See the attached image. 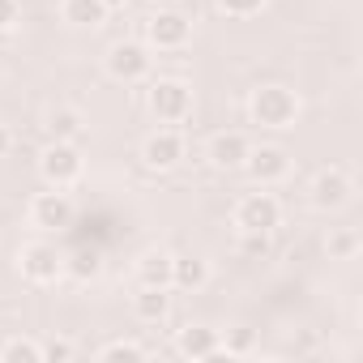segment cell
<instances>
[{
  "mask_svg": "<svg viewBox=\"0 0 363 363\" xmlns=\"http://www.w3.org/2000/svg\"><path fill=\"white\" fill-rule=\"evenodd\" d=\"M73 354H77V346L65 342V337H52V342L43 346V359H56V363H65V359H73Z\"/></svg>",
  "mask_w": 363,
  "mask_h": 363,
  "instance_id": "obj_25",
  "label": "cell"
},
{
  "mask_svg": "<svg viewBox=\"0 0 363 363\" xmlns=\"http://www.w3.org/2000/svg\"><path fill=\"white\" fill-rule=\"evenodd\" d=\"M269 252V231H240V257L261 261Z\"/></svg>",
  "mask_w": 363,
  "mask_h": 363,
  "instance_id": "obj_22",
  "label": "cell"
},
{
  "mask_svg": "<svg viewBox=\"0 0 363 363\" xmlns=\"http://www.w3.org/2000/svg\"><path fill=\"white\" fill-rule=\"evenodd\" d=\"M103 9L111 13V9H124V0H103Z\"/></svg>",
  "mask_w": 363,
  "mask_h": 363,
  "instance_id": "obj_29",
  "label": "cell"
},
{
  "mask_svg": "<svg viewBox=\"0 0 363 363\" xmlns=\"http://www.w3.org/2000/svg\"><path fill=\"white\" fill-rule=\"evenodd\" d=\"M158 5H162V0H158Z\"/></svg>",
  "mask_w": 363,
  "mask_h": 363,
  "instance_id": "obj_30",
  "label": "cell"
},
{
  "mask_svg": "<svg viewBox=\"0 0 363 363\" xmlns=\"http://www.w3.org/2000/svg\"><path fill=\"white\" fill-rule=\"evenodd\" d=\"M354 252H359V235H354V231H333V235H329V257L350 261Z\"/></svg>",
  "mask_w": 363,
  "mask_h": 363,
  "instance_id": "obj_23",
  "label": "cell"
},
{
  "mask_svg": "<svg viewBox=\"0 0 363 363\" xmlns=\"http://www.w3.org/2000/svg\"><path fill=\"white\" fill-rule=\"evenodd\" d=\"M248 137L244 133H214L210 137V162L218 167V171H235V167H244V158H248Z\"/></svg>",
  "mask_w": 363,
  "mask_h": 363,
  "instance_id": "obj_13",
  "label": "cell"
},
{
  "mask_svg": "<svg viewBox=\"0 0 363 363\" xmlns=\"http://www.w3.org/2000/svg\"><path fill=\"white\" fill-rule=\"evenodd\" d=\"M210 282V261L197 257V252H184V257H171V286L179 291H201Z\"/></svg>",
  "mask_w": 363,
  "mask_h": 363,
  "instance_id": "obj_14",
  "label": "cell"
},
{
  "mask_svg": "<svg viewBox=\"0 0 363 363\" xmlns=\"http://www.w3.org/2000/svg\"><path fill=\"white\" fill-rule=\"evenodd\" d=\"M99 359H103V363H120V359H124V363H141V359H145V346L120 337V342H107V346L99 350Z\"/></svg>",
  "mask_w": 363,
  "mask_h": 363,
  "instance_id": "obj_21",
  "label": "cell"
},
{
  "mask_svg": "<svg viewBox=\"0 0 363 363\" xmlns=\"http://www.w3.org/2000/svg\"><path fill=\"white\" fill-rule=\"evenodd\" d=\"M150 65H154L150 48L145 43H133V39L111 43V52H107V73L116 82H145L150 77Z\"/></svg>",
  "mask_w": 363,
  "mask_h": 363,
  "instance_id": "obj_4",
  "label": "cell"
},
{
  "mask_svg": "<svg viewBox=\"0 0 363 363\" xmlns=\"http://www.w3.org/2000/svg\"><path fill=\"white\" fill-rule=\"evenodd\" d=\"M248 116H252V124H261V128H291V124L299 120V99H295V90H286V86H261V90H252Z\"/></svg>",
  "mask_w": 363,
  "mask_h": 363,
  "instance_id": "obj_1",
  "label": "cell"
},
{
  "mask_svg": "<svg viewBox=\"0 0 363 363\" xmlns=\"http://www.w3.org/2000/svg\"><path fill=\"white\" fill-rule=\"evenodd\" d=\"M150 111L162 120V124H179V120H189L193 111V86L189 82H179V77H158L150 86Z\"/></svg>",
  "mask_w": 363,
  "mask_h": 363,
  "instance_id": "obj_3",
  "label": "cell"
},
{
  "mask_svg": "<svg viewBox=\"0 0 363 363\" xmlns=\"http://www.w3.org/2000/svg\"><path fill=\"white\" fill-rule=\"evenodd\" d=\"M244 171L252 175V184H278L291 175V154L282 145H252L244 158Z\"/></svg>",
  "mask_w": 363,
  "mask_h": 363,
  "instance_id": "obj_7",
  "label": "cell"
},
{
  "mask_svg": "<svg viewBox=\"0 0 363 363\" xmlns=\"http://www.w3.org/2000/svg\"><path fill=\"white\" fill-rule=\"evenodd\" d=\"M171 286H137V295H133V312H137V320H145V325H162L167 320V312H171V295H167Z\"/></svg>",
  "mask_w": 363,
  "mask_h": 363,
  "instance_id": "obj_15",
  "label": "cell"
},
{
  "mask_svg": "<svg viewBox=\"0 0 363 363\" xmlns=\"http://www.w3.org/2000/svg\"><path fill=\"white\" fill-rule=\"evenodd\" d=\"M282 223V206L274 193H248L240 206H235V227L240 231H269Z\"/></svg>",
  "mask_w": 363,
  "mask_h": 363,
  "instance_id": "obj_6",
  "label": "cell"
},
{
  "mask_svg": "<svg viewBox=\"0 0 363 363\" xmlns=\"http://www.w3.org/2000/svg\"><path fill=\"white\" fill-rule=\"evenodd\" d=\"M73 214L77 210H73V197L65 189H48L30 201V223L39 231H65V227H73Z\"/></svg>",
  "mask_w": 363,
  "mask_h": 363,
  "instance_id": "obj_5",
  "label": "cell"
},
{
  "mask_svg": "<svg viewBox=\"0 0 363 363\" xmlns=\"http://www.w3.org/2000/svg\"><path fill=\"white\" fill-rule=\"evenodd\" d=\"M179 158H184V137H179L175 128H158L141 145V162L150 171H171V167H179Z\"/></svg>",
  "mask_w": 363,
  "mask_h": 363,
  "instance_id": "obj_9",
  "label": "cell"
},
{
  "mask_svg": "<svg viewBox=\"0 0 363 363\" xmlns=\"http://www.w3.org/2000/svg\"><path fill=\"white\" fill-rule=\"evenodd\" d=\"M82 128H86V120H82L77 107H56V111H48V137H52V141H77Z\"/></svg>",
  "mask_w": 363,
  "mask_h": 363,
  "instance_id": "obj_17",
  "label": "cell"
},
{
  "mask_svg": "<svg viewBox=\"0 0 363 363\" xmlns=\"http://www.w3.org/2000/svg\"><path fill=\"white\" fill-rule=\"evenodd\" d=\"M0 363H43V342L9 337L5 346H0Z\"/></svg>",
  "mask_w": 363,
  "mask_h": 363,
  "instance_id": "obj_19",
  "label": "cell"
},
{
  "mask_svg": "<svg viewBox=\"0 0 363 363\" xmlns=\"http://www.w3.org/2000/svg\"><path fill=\"white\" fill-rule=\"evenodd\" d=\"M65 22L69 26H103L107 9H103V0H65Z\"/></svg>",
  "mask_w": 363,
  "mask_h": 363,
  "instance_id": "obj_18",
  "label": "cell"
},
{
  "mask_svg": "<svg viewBox=\"0 0 363 363\" xmlns=\"http://www.w3.org/2000/svg\"><path fill=\"white\" fill-rule=\"evenodd\" d=\"M18 26V0H0V35H9Z\"/></svg>",
  "mask_w": 363,
  "mask_h": 363,
  "instance_id": "obj_27",
  "label": "cell"
},
{
  "mask_svg": "<svg viewBox=\"0 0 363 363\" xmlns=\"http://www.w3.org/2000/svg\"><path fill=\"white\" fill-rule=\"evenodd\" d=\"M82 150L77 141H52L43 154H39V175L48 179V189H69L82 179Z\"/></svg>",
  "mask_w": 363,
  "mask_h": 363,
  "instance_id": "obj_2",
  "label": "cell"
},
{
  "mask_svg": "<svg viewBox=\"0 0 363 363\" xmlns=\"http://www.w3.org/2000/svg\"><path fill=\"white\" fill-rule=\"evenodd\" d=\"M137 286H171V252L150 248L137 257Z\"/></svg>",
  "mask_w": 363,
  "mask_h": 363,
  "instance_id": "obj_16",
  "label": "cell"
},
{
  "mask_svg": "<svg viewBox=\"0 0 363 363\" xmlns=\"http://www.w3.org/2000/svg\"><path fill=\"white\" fill-rule=\"evenodd\" d=\"M5 154H9V128L0 124V158H5Z\"/></svg>",
  "mask_w": 363,
  "mask_h": 363,
  "instance_id": "obj_28",
  "label": "cell"
},
{
  "mask_svg": "<svg viewBox=\"0 0 363 363\" xmlns=\"http://www.w3.org/2000/svg\"><path fill=\"white\" fill-rule=\"evenodd\" d=\"M175 350L184 354V359H193V363H201V359L223 354V337H218V329H210V325H189V329H179Z\"/></svg>",
  "mask_w": 363,
  "mask_h": 363,
  "instance_id": "obj_12",
  "label": "cell"
},
{
  "mask_svg": "<svg viewBox=\"0 0 363 363\" xmlns=\"http://www.w3.org/2000/svg\"><path fill=\"white\" fill-rule=\"evenodd\" d=\"M145 39H150V48H158V52L184 48V43H189V18H184V13H154V18L145 22Z\"/></svg>",
  "mask_w": 363,
  "mask_h": 363,
  "instance_id": "obj_11",
  "label": "cell"
},
{
  "mask_svg": "<svg viewBox=\"0 0 363 363\" xmlns=\"http://www.w3.org/2000/svg\"><path fill=\"white\" fill-rule=\"evenodd\" d=\"M248 346H252V333H248V329H231V333H227V342H223V350H227V354H244Z\"/></svg>",
  "mask_w": 363,
  "mask_h": 363,
  "instance_id": "obj_26",
  "label": "cell"
},
{
  "mask_svg": "<svg viewBox=\"0 0 363 363\" xmlns=\"http://www.w3.org/2000/svg\"><path fill=\"white\" fill-rule=\"evenodd\" d=\"M65 269H69L77 282H90V278H99V269H103V257H99L94 248H77V252L65 261Z\"/></svg>",
  "mask_w": 363,
  "mask_h": 363,
  "instance_id": "obj_20",
  "label": "cell"
},
{
  "mask_svg": "<svg viewBox=\"0 0 363 363\" xmlns=\"http://www.w3.org/2000/svg\"><path fill=\"white\" fill-rule=\"evenodd\" d=\"M350 193H354V184H350V175L342 167H325L312 179V206L316 210H342L350 201Z\"/></svg>",
  "mask_w": 363,
  "mask_h": 363,
  "instance_id": "obj_10",
  "label": "cell"
},
{
  "mask_svg": "<svg viewBox=\"0 0 363 363\" xmlns=\"http://www.w3.org/2000/svg\"><path fill=\"white\" fill-rule=\"evenodd\" d=\"M261 5L265 0H218V9L227 18H252V13H261Z\"/></svg>",
  "mask_w": 363,
  "mask_h": 363,
  "instance_id": "obj_24",
  "label": "cell"
},
{
  "mask_svg": "<svg viewBox=\"0 0 363 363\" xmlns=\"http://www.w3.org/2000/svg\"><path fill=\"white\" fill-rule=\"evenodd\" d=\"M22 274H26L30 282L48 286V282H56V278L65 274V257L56 252V244L35 240V244H26V248H22Z\"/></svg>",
  "mask_w": 363,
  "mask_h": 363,
  "instance_id": "obj_8",
  "label": "cell"
}]
</instances>
